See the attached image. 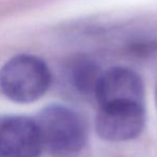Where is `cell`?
<instances>
[{
  "label": "cell",
  "instance_id": "5b68a950",
  "mask_svg": "<svg viewBox=\"0 0 157 157\" xmlns=\"http://www.w3.org/2000/svg\"><path fill=\"white\" fill-rule=\"evenodd\" d=\"M94 95L99 107L116 104L144 105L142 79L135 71L124 66H114L101 73Z\"/></svg>",
  "mask_w": 157,
  "mask_h": 157
},
{
  "label": "cell",
  "instance_id": "6da1fadb",
  "mask_svg": "<svg viewBox=\"0 0 157 157\" xmlns=\"http://www.w3.org/2000/svg\"><path fill=\"white\" fill-rule=\"evenodd\" d=\"M44 149L52 157H76L83 149L87 130L76 111L63 105H49L35 118Z\"/></svg>",
  "mask_w": 157,
  "mask_h": 157
},
{
  "label": "cell",
  "instance_id": "52a82bcc",
  "mask_svg": "<svg viewBox=\"0 0 157 157\" xmlns=\"http://www.w3.org/2000/svg\"><path fill=\"white\" fill-rule=\"evenodd\" d=\"M155 99H156V106H157V86H156V92H155Z\"/></svg>",
  "mask_w": 157,
  "mask_h": 157
},
{
  "label": "cell",
  "instance_id": "7a4b0ae2",
  "mask_svg": "<svg viewBox=\"0 0 157 157\" xmlns=\"http://www.w3.org/2000/svg\"><path fill=\"white\" fill-rule=\"evenodd\" d=\"M52 74L41 58L29 54L16 55L0 70V89L15 103L37 101L47 92Z\"/></svg>",
  "mask_w": 157,
  "mask_h": 157
},
{
  "label": "cell",
  "instance_id": "3957f363",
  "mask_svg": "<svg viewBox=\"0 0 157 157\" xmlns=\"http://www.w3.org/2000/svg\"><path fill=\"white\" fill-rule=\"evenodd\" d=\"M144 124V105L116 104L99 107L95 120V130L104 140L121 142L138 137Z\"/></svg>",
  "mask_w": 157,
  "mask_h": 157
},
{
  "label": "cell",
  "instance_id": "8992f818",
  "mask_svg": "<svg viewBox=\"0 0 157 157\" xmlns=\"http://www.w3.org/2000/svg\"><path fill=\"white\" fill-rule=\"evenodd\" d=\"M101 73L98 64L86 57L75 59L70 70L73 86L82 94H94Z\"/></svg>",
  "mask_w": 157,
  "mask_h": 157
},
{
  "label": "cell",
  "instance_id": "277c9868",
  "mask_svg": "<svg viewBox=\"0 0 157 157\" xmlns=\"http://www.w3.org/2000/svg\"><path fill=\"white\" fill-rule=\"evenodd\" d=\"M43 149L35 119L21 116L0 119V157H39Z\"/></svg>",
  "mask_w": 157,
  "mask_h": 157
}]
</instances>
